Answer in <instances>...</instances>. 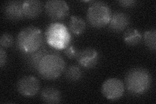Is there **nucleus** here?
Wrapping results in <instances>:
<instances>
[{
    "label": "nucleus",
    "instance_id": "obj_1",
    "mask_svg": "<svg viewBox=\"0 0 156 104\" xmlns=\"http://www.w3.org/2000/svg\"><path fill=\"white\" fill-rule=\"evenodd\" d=\"M126 87L133 95H142L147 91L152 83L150 72L143 68H134L126 74Z\"/></svg>",
    "mask_w": 156,
    "mask_h": 104
},
{
    "label": "nucleus",
    "instance_id": "obj_2",
    "mask_svg": "<svg viewBox=\"0 0 156 104\" xmlns=\"http://www.w3.org/2000/svg\"><path fill=\"white\" fill-rule=\"evenodd\" d=\"M65 61L60 55L48 53L38 64L37 71L44 79L54 80L59 77L65 70Z\"/></svg>",
    "mask_w": 156,
    "mask_h": 104
},
{
    "label": "nucleus",
    "instance_id": "obj_3",
    "mask_svg": "<svg viewBox=\"0 0 156 104\" xmlns=\"http://www.w3.org/2000/svg\"><path fill=\"white\" fill-rule=\"evenodd\" d=\"M16 43L20 51L26 55L38 50L42 44L41 29L34 26L23 28L18 34Z\"/></svg>",
    "mask_w": 156,
    "mask_h": 104
},
{
    "label": "nucleus",
    "instance_id": "obj_4",
    "mask_svg": "<svg viewBox=\"0 0 156 104\" xmlns=\"http://www.w3.org/2000/svg\"><path fill=\"white\" fill-rule=\"evenodd\" d=\"M46 41L49 45L57 49H65L70 45L71 35L68 27L61 23H53L46 31Z\"/></svg>",
    "mask_w": 156,
    "mask_h": 104
},
{
    "label": "nucleus",
    "instance_id": "obj_5",
    "mask_svg": "<svg viewBox=\"0 0 156 104\" xmlns=\"http://www.w3.org/2000/svg\"><path fill=\"white\" fill-rule=\"evenodd\" d=\"M112 13L108 5L104 2H96L90 5L87 12V19L92 27L101 28L110 22Z\"/></svg>",
    "mask_w": 156,
    "mask_h": 104
},
{
    "label": "nucleus",
    "instance_id": "obj_6",
    "mask_svg": "<svg viewBox=\"0 0 156 104\" xmlns=\"http://www.w3.org/2000/svg\"><path fill=\"white\" fill-rule=\"evenodd\" d=\"M44 8L47 15L53 20H62L69 14V7L66 2L62 0L48 1L45 3Z\"/></svg>",
    "mask_w": 156,
    "mask_h": 104
},
{
    "label": "nucleus",
    "instance_id": "obj_7",
    "mask_svg": "<svg viewBox=\"0 0 156 104\" xmlns=\"http://www.w3.org/2000/svg\"><path fill=\"white\" fill-rule=\"evenodd\" d=\"M125 87L123 82L117 78H109L101 86V92L109 100H117L123 95Z\"/></svg>",
    "mask_w": 156,
    "mask_h": 104
},
{
    "label": "nucleus",
    "instance_id": "obj_8",
    "mask_svg": "<svg viewBox=\"0 0 156 104\" xmlns=\"http://www.w3.org/2000/svg\"><path fill=\"white\" fill-rule=\"evenodd\" d=\"M17 90L20 95L24 96H33L40 90V82L34 76H24L18 81Z\"/></svg>",
    "mask_w": 156,
    "mask_h": 104
},
{
    "label": "nucleus",
    "instance_id": "obj_9",
    "mask_svg": "<svg viewBox=\"0 0 156 104\" xmlns=\"http://www.w3.org/2000/svg\"><path fill=\"white\" fill-rule=\"evenodd\" d=\"M23 3L20 1L7 2L3 6L4 16L8 20L14 22L19 21L24 18Z\"/></svg>",
    "mask_w": 156,
    "mask_h": 104
},
{
    "label": "nucleus",
    "instance_id": "obj_10",
    "mask_svg": "<svg viewBox=\"0 0 156 104\" xmlns=\"http://www.w3.org/2000/svg\"><path fill=\"white\" fill-rule=\"evenodd\" d=\"M76 60L81 66L87 68L94 67L98 61V53L94 48H87L78 51Z\"/></svg>",
    "mask_w": 156,
    "mask_h": 104
},
{
    "label": "nucleus",
    "instance_id": "obj_11",
    "mask_svg": "<svg viewBox=\"0 0 156 104\" xmlns=\"http://www.w3.org/2000/svg\"><path fill=\"white\" fill-rule=\"evenodd\" d=\"M129 17L126 13L122 12H116L112 14L109 28L115 33H119L125 30L129 23Z\"/></svg>",
    "mask_w": 156,
    "mask_h": 104
},
{
    "label": "nucleus",
    "instance_id": "obj_12",
    "mask_svg": "<svg viewBox=\"0 0 156 104\" xmlns=\"http://www.w3.org/2000/svg\"><path fill=\"white\" fill-rule=\"evenodd\" d=\"M42 10V3L39 0H27L23 3L24 17L33 19L40 15Z\"/></svg>",
    "mask_w": 156,
    "mask_h": 104
},
{
    "label": "nucleus",
    "instance_id": "obj_13",
    "mask_svg": "<svg viewBox=\"0 0 156 104\" xmlns=\"http://www.w3.org/2000/svg\"><path fill=\"white\" fill-rule=\"evenodd\" d=\"M41 98L42 100L46 103H58L61 100V95L60 91L56 88L46 87L42 89Z\"/></svg>",
    "mask_w": 156,
    "mask_h": 104
},
{
    "label": "nucleus",
    "instance_id": "obj_14",
    "mask_svg": "<svg viewBox=\"0 0 156 104\" xmlns=\"http://www.w3.org/2000/svg\"><path fill=\"white\" fill-rule=\"evenodd\" d=\"M48 53V52L45 48H40L38 50L31 53L27 54V61L28 65L31 68L37 70L38 64L41 59Z\"/></svg>",
    "mask_w": 156,
    "mask_h": 104
},
{
    "label": "nucleus",
    "instance_id": "obj_15",
    "mask_svg": "<svg viewBox=\"0 0 156 104\" xmlns=\"http://www.w3.org/2000/svg\"><path fill=\"white\" fill-rule=\"evenodd\" d=\"M142 35L137 29L129 28L124 34V41L129 46H136L142 40Z\"/></svg>",
    "mask_w": 156,
    "mask_h": 104
},
{
    "label": "nucleus",
    "instance_id": "obj_16",
    "mask_svg": "<svg viewBox=\"0 0 156 104\" xmlns=\"http://www.w3.org/2000/svg\"><path fill=\"white\" fill-rule=\"evenodd\" d=\"M86 28L85 21L80 17L72 16L69 23V29L75 34H80L83 33Z\"/></svg>",
    "mask_w": 156,
    "mask_h": 104
},
{
    "label": "nucleus",
    "instance_id": "obj_17",
    "mask_svg": "<svg viewBox=\"0 0 156 104\" xmlns=\"http://www.w3.org/2000/svg\"><path fill=\"white\" fill-rule=\"evenodd\" d=\"M65 75L68 80L76 81L81 78L82 71L80 66L77 65H71L67 68Z\"/></svg>",
    "mask_w": 156,
    "mask_h": 104
},
{
    "label": "nucleus",
    "instance_id": "obj_18",
    "mask_svg": "<svg viewBox=\"0 0 156 104\" xmlns=\"http://www.w3.org/2000/svg\"><path fill=\"white\" fill-rule=\"evenodd\" d=\"M144 43L150 49L154 52L156 49V30L155 29H151L146 31L143 36Z\"/></svg>",
    "mask_w": 156,
    "mask_h": 104
},
{
    "label": "nucleus",
    "instance_id": "obj_19",
    "mask_svg": "<svg viewBox=\"0 0 156 104\" xmlns=\"http://www.w3.org/2000/svg\"><path fill=\"white\" fill-rule=\"evenodd\" d=\"M14 43L13 37L9 33H3L0 38V45L3 48H9Z\"/></svg>",
    "mask_w": 156,
    "mask_h": 104
},
{
    "label": "nucleus",
    "instance_id": "obj_20",
    "mask_svg": "<svg viewBox=\"0 0 156 104\" xmlns=\"http://www.w3.org/2000/svg\"><path fill=\"white\" fill-rule=\"evenodd\" d=\"M77 49L76 48V47L73 46L72 45H69L65 49H64V52L65 56L68 57L70 59H76L77 53Z\"/></svg>",
    "mask_w": 156,
    "mask_h": 104
},
{
    "label": "nucleus",
    "instance_id": "obj_21",
    "mask_svg": "<svg viewBox=\"0 0 156 104\" xmlns=\"http://www.w3.org/2000/svg\"><path fill=\"white\" fill-rule=\"evenodd\" d=\"M7 53L4 48H0V67L3 68V66L6 64L7 62Z\"/></svg>",
    "mask_w": 156,
    "mask_h": 104
},
{
    "label": "nucleus",
    "instance_id": "obj_22",
    "mask_svg": "<svg viewBox=\"0 0 156 104\" xmlns=\"http://www.w3.org/2000/svg\"><path fill=\"white\" fill-rule=\"evenodd\" d=\"M119 3L121 6L124 7H133L136 4V2L133 0H122V1H119Z\"/></svg>",
    "mask_w": 156,
    "mask_h": 104
}]
</instances>
